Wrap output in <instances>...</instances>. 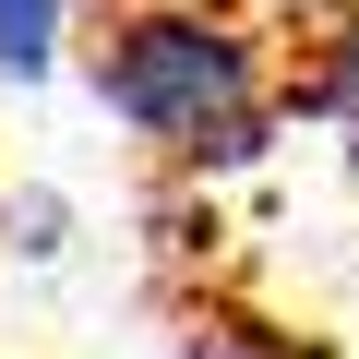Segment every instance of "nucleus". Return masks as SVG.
<instances>
[{
    "mask_svg": "<svg viewBox=\"0 0 359 359\" xmlns=\"http://www.w3.org/2000/svg\"><path fill=\"white\" fill-rule=\"evenodd\" d=\"M96 96L120 132H144L180 168H240L264 144V60L204 13V0H156L132 13L96 60Z\"/></svg>",
    "mask_w": 359,
    "mask_h": 359,
    "instance_id": "obj_1",
    "label": "nucleus"
},
{
    "mask_svg": "<svg viewBox=\"0 0 359 359\" xmlns=\"http://www.w3.org/2000/svg\"><path fill=\"white\" fill-rule=\"evenodd\" d=\"M48 60H60V0H0V72L36 84Z\"/></svg>",
    "mask_w": 359,
    "mask_h": 359,
    "instance_id": "obj_2",
    "label": "nucleus"
},
{
    "mask_svg": "<svg viewBox=\"0 0 359 359\" xmlns=\"http://www.w3.org/2000/svg\"><path fill=\"white\" fill-rule=\"evenodd\" d=\"M311 108H323V120H347V132H359V13H347V25H335V36H323V60H311Z\"/></svg>",
    "mask_w": 359,
    "mask_h": 359,
    "instance_id": "obj_3",
    "label": "nucleus"
},
{
    "mask_svg": "<svg viewBox=\"0 0 359 359\" xmlns=\"http://www.w3.org/2000/svg\"><path fill=\"white\" fill-rule=\"evenodd\" d=\"M13 228H25V252H60V192H13Z\"/></svg>",
    "mask_w": 359,
    "mask_h": 359,
    "instance_id": "obj_4",
    "label": "nucleus"
},
{
    "mask_svg": "<svg viewBox=\"0 0 359 359\" xmlns=\"http://www.w3.org/2000/svg\"><path fill=\"white\" fill-rule=\"evenodd\" d=\"M299 13H323V36H335V25H347V13H359V0H299Z\"/></svg>",
    "mask_w": 359,
    "mask_h": 359,
    "instance_id": "obj_5",
    "label": "nucleus"
}]
</instances>
